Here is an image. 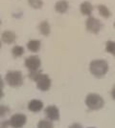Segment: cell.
<instances>
[{
    "mask_svg": "<svg viewBox=\"0 0 115 128\" xmlns=\"http://www.w3.org/2000/svg\"><path fill=\"white\" fill-rule=\"evenodd\" d=\"M89 71L94 76L102 78L108 71V63L104 59H94L89 64Z\"/></svg>",
    "mask_w": 115,
    "mask_h": 128,
    "instance_id": "1",
    "label": "cell"
},
{
    "mask_svg": "<svg viewBox=\"0 0 115 128\" xmlns=\"http://www.w3.org/2000/svg\"><path fill=\"white\" fill-rule=\"evenodd\" d=\"M84 102H85V105L88 109L93 110V111H97V110L102 109L104 105V98L99 94H95V93L88 94L85 98Z\"/></svg>",
    "mask_w": 115,
    "mask_h": 128,
    "instance_id": "2",
    "label": "cell"
},
{
    "mask_svg": "<svg viewBox=\"0 0 115 128\" xmlns=\"http://www.w3.org/2000/svg\"><path fill=\"white\" fill-rule=\"evenodd\" d=\"M6 82L11 87H19L23 83V76L20 71H9L5 76Z\"/></svg>",
    "mask_w": 115,
    "mask_h": 128,
    "instance_id": "3",
    "label": "cell"
},
{
    "mask_svg": "<svg viewBox=\"0 0 115 128\" xmlns=\"http://www.w3.org/2000/svg\"><path fill=\"white\" fill-rule=\"evenodd\" d=\"M27 122L26 115L22 113H17L12 115L10 118V126L12 128H22Z\"/></svg>",
    "mask_w": 115,
    "mask_h": 128,
    "instance_id": "4",
    "label": "cell"
},
{
    "mask_svg": "<svg viewBox=\"0 0 115 128\" xmlns=\"http://www.w3.org/2000/svg\"><path fill=\"white\" fill-rule=\"evenodd\" d=\"M10 108L6 105H0V128L10 127Z\"/></svg>",
    "mask_w": 115,
    "mask_h": 128,
    "instance_id": "5",
    "label": "cell"
},
{
    "mask_svg": "<svg viewBox=\"0 0 115 128\" xmlns=\"http://www.w3.org/2000/svg\"><path fill=\"white\" fill-rule=\"evenodd\" d=\"M37 87L39 91H42V92H46L51 88V84H52V81L51 78H49V76L46 75V74H41L39 76L37 81Z\"/></svg>",
    "mask_w": 115,
    "mask_h": 128,
    "instance_id": "6",
    "label": "cell"
},
{
    "mask_svg": "<svg viewBox=\"0 0 115 128\" xmlns=\"http://www.w3.org/2000/svg\"><path fill=\"white\" fill-rule=\"evenodd\" d=\"M85 26L89 32H93V34H98L102 28V23L97 18H95L93 16H89L85 22Z\"/></svg>",
    "mask_w": 115,
    "mask_h": 128,
    "instance_id": "7",
    "label": "cell"
},
{
    "mask_svg": "<svg viewBox=\"0 0 115 128\" xmlns=\"http://www.w3.org/2000/svg\"><path fill=\"white\" fill-rule=\"evenodd\" d=\"M45 112V117L46 118H48L52 122H57L60 120V114L59 108L56 106V105H49L45 108L44 110Z\"/></svg>",
    "mask_w": 115,
    "mask_h": 128,
    "instance_id": "8",
    "label": "cell"
},
{
    "mask_svg": "<svg viewBox=\"0 0 115 128\" xmlns=\"http://www.w3.org/2000/svg\"><path fill=\"white\" fill-rule=\"evenodd\" d=\"M25 67L29 69V71L38 70L41 65V60L38 56H30L25 59Z\"/></svg>",
    "mask_w": 115,
    "mask_h": 128,
    "instance_id": "9",
    "label": "cell"
},
{
    "mask_svg": "<svg viewBox=\"0 0 115 128\" xmlns=\"http://www.w3.org/2000/svg\"><path fill=\"white\" fill-rule=\"evenodd\" d=\"M43 109V102L40 100H32L28 103V110L30 112L38 113Z\"/></svg>",
    "mask_w": 115,
    "mask_h": 128,
    "instance_id": "10",
    "label": "cell"
},
{
    "mask_svg": "<svg viewBox=\"0 0 115 128\" xmlns=\"http://www.w3.org/2000/svg\"><path fill=\"white\" fill-rule=\"evenodd\" d=\"M16 34L12 31H5L1 36V40L6 44H12L16 41Z\"/></svg>",
    "mask_w": 115,
    "mask_h": 128,
    "instance_id": "11",
    "label": "cell"
},
{
    "mask_svg": "<svg viewBox=\"0 0 115 128\" xmlns=\"http://www.w3.org/2000/svg\"><path fill=\"white\" fill-rule=\"evenodd\" d=\"M80 11H81V12H82L83 16H90V14L93 12V6H92V4L90 2L84 1L80 6Z\"/></svg>",
    "mask_w": 115,
    "mask_h": 128,
    "instance_id": "12",
    "label": "cell"
},
{
    "mask_svg": "<svg viewBox=\"0 0 115 128\" xmlns=\"http://www.w3.org/2000/svg\"><path fill=\"white\" fill-rule=\"evenodd\" d=\"M40 46H41V43H40V40H38V39H31L27 43V49L32 53L38 52L40 49Z\"/></svg>",
    "mask_w": 115,
    "mask_h": 128,
    "instance_id": "13",
    "label": "cell"
},
{
    "mask_svg": "<svg viewBox=\"0 0 115 128\" xmlns=\"http://www.w3.org/2000/svg\"><path fill=\"white\" fill-rule=\"evenodd\" d=\"M55 10L57 12L60 14H64L68 10V2L66 0H60L56 3Z\"/></svg>",
    "mask_w": 115,
    "mask_h": 128,
    "instance_id": "14",
    "label": "cell"
},
{
    "mask_svg": "<svg viewBox=\"0 0 115 128\" xmlns=\"http://www.w3.org/2000/svg\"><path fill=\"white\" fill-rule=\"evenodd\" d=\"M38 128H54V123L48 118H43L38 122Z\"/></svg>",
    "mask_w": 115,
    "mask_h": 128,
    "instance_id": "15",
    "label": "cell"
},
{
    "mask_svg": "<svg viewBox=\"0 0 115 128\" xmlns=\"http://www.w3.org/2000/svg\"><path fill=\"white\" fill-rule=\"evenodd\" d=\"M39 31L43 36H48L50 34V25L47 21H43L39 24Z\"/></svg>",
    "mask_w": 115,
    "mask_h": 128,
    "instance_id": "16",
    "label": "cell"
},
{
    "mask_svg": "<svg viewBox=\"0 0 115 128\" xmlns=\"http://www.w3.org/2000/svg\"><path fill=\"white\" fill-rule=\"evenodd\" d=\"M98 11H99V14H101V16H103V17H104V18H107V17H109L110 16V12L106 6L99 5Z\"/></svg>",
    "mask_w": 115,
    "mask_h": 128,
    "instance_id": "17",
    "label": "cell"
},
{
    "mask_svg": "<svg viewBox=\"0 0 115 128\" xmlns=\"http://www.w3.org/2000/svg\"><path fill=\"white\" fill-rule=\"evenodd\" d=\"M12 54H13V56L15 58H19L24 54V48L22 46L17 45V46H15L14 48L12 49Z\"/></svg>",
    "mask_w": 115,
    "mask_h": 128,
    "instance_id": "18",
    "label": "cell"
},
{
    "mask_svg": "<svg viewBox=\"0 0 115 128\" xmlns=\"http://www.w3.org/2000/svg\"><path fill=\"white\" fill-rule=\"evenodd\" d=\"M105 51L108 54H111L115 56V41L112 40H108L105 43Z\"/></svg>",
    "mask_w": 115,
    "mask_h": 128,
    "instance_id": "19",
    "label": "cell"
},
{
    "mask_svg": "<svg viewBox=\"0 0 115 128\" xmlns=\"http://www.w3.org/2000/svg\"><path fill=\"white\" fill-rule=\"evenodd\" d=\"M41 74H42V73H41L39 70L30 71V72H29V78L33 80V81H37V80L39 78V76L41 75Z\"/></svg>",
    "mask_w": 115,
    "mask_h": 128,
    "instance_id": "20",
    "label": "cell"
},
{
    "mask_svg": "<svg viewBox=\"0 0 115 128\" xmlns=\"http://www.w3.org/2000/svg\"><path fill=\"white\" fill-rule=\"evenodd\" d=\"M28 2H29L30 6L35 8V9H39L43 4L42 0H28Z\"/></svg>",
    "mask_w": 115,
    "mask_h": 128,
    "instance_id": "21",
    "label": "cell"
},
{
    "mask_svg": "<svg viewBox=\"0 0 115 128\" xmlns=\"http://www.w3.org/2000/svg\"><path fill=\"white\" fill-rule=\"evenodd\" d=\"M68 128H82V125L81 124V123L75 122V123L70 124V126H69Z\"/></svg>",
    "mask_w": 115,
    "mask_h": 128,
    "instance_id": "22",
    "label": "cell"
},
{
    "mask_svg": "<svg viewBox=\"0 0 115 128\" xmlns=\"http://www.w3.org/2000/svg\"><path fill=\"white\" fill-rule=\"evenodd\" d=\"M110 95H111V98L115 100V86L111 89V92H110Z\"/></svg>",
    "mask_w": 115,
    "mask_h": 128,
    "instance_id": "23",
    "label": "cell"
},
{
    "mask_svg": "<svg viewBox=\"0 0 115 128\" xmlns=\"http://www.w3.org/2000/svg\"><path fill=\"white\" fill-rule=\"evenodd\" d=\"M4 88V81L2 80V78L0 76V89H3Z\"/></svg>",
    "mask_w": 115,
    "mask_h": 128,
    "instance_id": "24",
    "label": "cell"
},
{
    "mask_svg": "<svg viewBox=\"0 0 115 128\" xmlns=\"http://www.w3.org/2000/svg\"><path fill=\"white\" fill-rule=\"evenodd\" d=\"M4 96V92H3V89H0V100Z\"/></svg>",
    "mask_w": 115,
    "mask_h": 128,
    "instance_id": "25",
    "label": "cell"
},
{
    "mask_svg": "<svg viewBox=\"0 0 115 128\" xmlns=\"http://www.w3.org/2000/svg\"><path fill=\"white\" fill-rule=\"evenodd\" d=\"M0 48H1V41H0Z\"/></svg>",
    "mask_w": 115,
    "mask_h": 128,
    "instance_id": "26",
    "label": "cell"
},
{
    "mask_svg": "<svg viewBox=\"0 0 115 128\" xmlns=\"http://www.w3.org/2000/svg\"><path fill=\"white\" fill-rule=\"evenodd\" d=\"M87 128H96V127H87Z\"/></svg>",
    "mask_w": 115,
    "mask_h": 128,
    "instance_id": "27",
    "label": "cell"
}]
</instances>
